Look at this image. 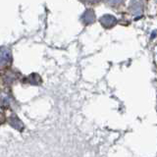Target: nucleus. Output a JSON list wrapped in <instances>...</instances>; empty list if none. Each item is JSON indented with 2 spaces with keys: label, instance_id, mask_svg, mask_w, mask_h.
Here are the masks:
<instances>
[{
  "label": "nucleus",
  "instance_id": "nucleus-1",
  "mask_svg": "<svg viewBox=\"0 0 157 157\" xmlns=\"http://www.w3.org/2000/svg\"><path fill=\"white\" fill-rule=\"evenodd\" d=\"M11 51L6 47H0V67L6 66L11 62Z\"/></svg>",
  "mask_w": 157,
  "mask_h": 157
},
{
  "label": "nucleus",
  "instance_id": "nucleus-2",
  "mask_svg": "<svg viewBox=\"0 0 157 157\" xmlns=\"http://www.w3.org/2000/svg\"><path fill=\"white\" fill-rule=\"evenodd\" d=\"M100 23L104 28L109 29L112 28L113 26H115L117 23V19L113 16V15H104L100 18Z\"/></svg>",
  "mask_w": 157,
  "mask_h": 157
},
{
  "label": "nucleus",
  "instance_id": "nucleus-3",
  "mask_svg": "<svg viewBox=\"0 0 157 157\" xmlns=\"http://www.w3.org/2000/svg\"><path fill=\"white\" fill-rule=\"evenodd\" d=\"M82 22L86 24V25H90L91 23L94 22L95 20V15H94V12L92 11V10H86V11L83 13V15L82 16Z\"/></svg>",
  "mask_w": 157,
  "mask_h": 157
},
{
  "label": "nucleus",
  "instance_id": "nucleus-4",
  "mask_svg": "<svg viewBox=\"0 0 157 157\" xmlns=\"http://www.w3.org/2000/svg\"><path fill=\"white\" fill-rule=\"evenodd\" d=\"M9 123H10V125H11L14 129H16L18 131H23L24 129V124H23V122L19 119V118L17 116H12V117H10V119H9Z\"/></svg>",
  "mask_w": 157,
  "mask_h": 157
},
{
  "label": "nucleus",
  "instance_id": "nucleus-5",
  "mask_svg": "<svg viewBox=\"0 0 157 157\" xmlns=\"http://www.w3.org/2000/svg\"><path fill=\"white\" fill-rule=\"evenodd\" d=\"M29 80L32 85H39V83L41 82V78L37 74H33V75H31L29 77Z\"/></svg>",
  "mask_w": 157,
  "mask_h": 157
},
{
  "label": "nucleus",
  "instance_id": "nucleus-6",
  "mask_svg": "<svg viewBox=\"0 0 157 157\" xmlns=\"http://www.w3.org/2000/svg\"><path fill=\"white\" fill-rule=\"evenodd\" d=\"M107 1L112 5H118V4L122 3L123 0H107Z\"/></svg>",
  "mask_w": 157,
  "mask_h": 157
},
{
  "label": "nucleus",
  "instance_id": "nucleus-7",
  "mask_svg": "<svg viewBox=\"0 0 157 157\" xmlns=\"http://www.w3.org/2000/svg\"><path fill=\"white\" fill-rule=\"evenodd\" d=\"M86 1H88V2H98L99 0H86Z\"/></svg>",
  "mask_w": 157,
  "mask_h": 157
}]
</instances>
